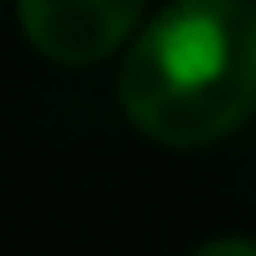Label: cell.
I'll return each mask as SVG.
<instances>
[{"instance_id": "1", "label": "cell", "mask_w": 256, "mask_h": 256, "mask_svg": "<svg viewBox=\"0 0 256 256\" xmlns=\"http://www.w3.org/2000/svg\"><path fill=\"white\" fill-rule=\"evenodd\" d=\"M120 110L162 146H204L256 110V6L172 0L120 68Z\"/></svg>"}, {"instance_id": "2", "label": "cell", "mask_w": 256, "mask_h": 256, "mask_svg": "<svg viewBox=\"0 0 256 256\" xmlns=\"http://www.w3.org/2000/svg\"><path fill=\"white\" fill-rule=\"evenodd\" d=\"M146 0H16L26 42L52 63H100L136 32Z\"/></svg>"}, {"instance_id": "3", "label": "cell", "mask_w": 256, "mask_h": 256, "mask_svg": "<svg viewBox=\"0 0 256 256\" xmlns=\"http://www.w3.org/2000/svg\"><path fill=\"white\" fill-rule=\"evenodd\" d=\"M194 256H256V246H251V240H236V236H230V240H209V246H199Z\"/></svg>"}]
</instances>
